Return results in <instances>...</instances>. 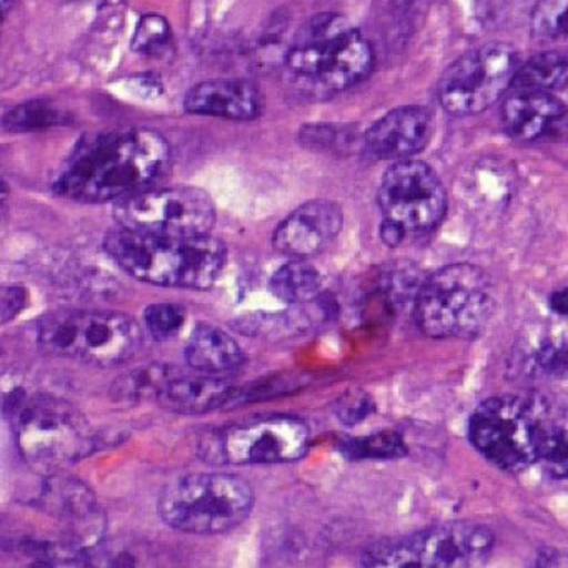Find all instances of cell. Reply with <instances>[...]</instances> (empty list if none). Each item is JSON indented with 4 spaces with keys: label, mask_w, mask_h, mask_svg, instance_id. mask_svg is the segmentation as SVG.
Masks as SVG:
<instances>
[{
    "label": "cell",
    "mask_w": 568,
    "mask_h": 568,
    "mask_svg": "<svg viewBox=\"0 0 568 568\" xmlns=\"http://www.w3.org/2000/svg\"><path fill=\"white\" fill-rule=\"evenodd\" d=\"M171 165V145L149 129L109 132L72 155L54 191L78 202L121 201L151 187Z\"/></svg>",
    "instance_id": "cell-1"
},
{
    "label": "cell",
    "mask_w": 568,
    "mask_h": 568,
    "mask_svg": "<svg viewBox=\"0 0 568 568\" xmlns=\"http://www.w3.org/2000/svg\"><path fill=\"white\" fill-rule=\"evenodd\" d=\"M104 247L122 271L164 287L209 288L227 261L224 244L211 234L159 237L121 229L105 237Z\"/></svg>",
    "instance_id": "cell-2"
},
{
    "label": "cell",
    "mask_w": 568,
    "mask_h": 568,
    "mask_svg": "<svg viewBox=\"0 0 568 568\" xmlns=\"http://www.w3.org/2000/svg\"><path fill=\"white\" fill-rule=\"evenodd\" d=\"M371 42L337 14L312 18L285 55L292 81L315 95H334L364 81L374 68Z\"/></svg>",
    "instance_id": "cell-3"
},
{
    "label": "cell",
    "mask_w": 568,
    "mask_h": 568,
    "mask_svg": "<svg viewBox=\"0 0 568 568\" xmlns=\"http://www.w3.org/2000/svg\"><path fill=\"white\" fill-rule=\"evenodd\" d=\"M19 450L45 474H58L94 452V430L69 402L48 395H16L8 400Z\"/></svg>",
    "instance_id": "cell-4"
},
{
    "label": "cell",
    "mask_w": 568,
    "mask_h": 568,
    "mask_svg": "<svg viewBox=\"0 0 568 568\" xmlns=\"http://www.w3.org/2000/svg\"><path fill=\"white\" fill-rule=\"evenodd\" d=\"M39 347L92 367H118L138 354L142 332L129 315L109 311L52 312L38 322Z\"/></svg>",
    "instance_id": "cell-5"
},
{
    "label": "cell",
    "mask_w": 568,
    "mask_h": 568,
    "mask_svg": "<svg viewBox=\"0 0 568 568\" xmlns=\"http://www.w3.org/2000/svg\"><path fill=\"white\" fill-rule=\"evenodd\" d=\"M490 277L470 264H454L432 274L418 291L415 322L428 337L470 338L494 314Z\"/></svg>",
    "instance_id": "cell-6"
},
{
    "label": "cell",
    "mask_w": 568,
    "mask_h": 568,
    "mask_svg": "<svg viewBox=\"0 0 568 568\" xmlns=\"http://www.w3.org/2000/svg\"><path fill=\"white\" fill-rule=\"evenodd\" d=\"M254 490L232 474H192L162 490L159 515L169 527L185 534H224L247 520Z\"/></svg>",
    "instance_id": "cell-7"
},
{
    "label": "cell",
    "mask_w": 568,
    "mask_h": 568,
    "mask_svg": "<svg viewBox=\"0 0 568 568\" xmlns=\"http://www.w3.org/2000/svg\"><path fill=\"white\" fill-rule=\"evenodd\" d=\"M494 545L485 525L454 521L372 544L361 561L371 568H474L487 564Z\"/></svg>",
    "instance_id": "cell-8"
},
{
    "label": "cell",
    "mask_w": 568,
    "mask_h": 568,
    "mask_svg": "<svg viewBox=\"0 0 568 568\" xmlns=\"http://www.w3.org/2000/svg\"><path fill=\"white\" fill-rule=\"evenodd\" d=\"M541 415L521 397L500 395L481 402L470 417L474 447L501 470L520 471L538 460Z\"/></svg>",
    "instance_id": "cell-9"
},
{
    "label": "cell",
    "mask_w": 568,
    "mask_h": 568,
    "mask_svg": "<svg viewBox=\"0 0 568 568\" xmlns=\"http://www.w3.org/2000/svg\"><path fill=\"white\" fill-rule=\"evenodd\" d=\"M520 65L518 52L501 42L481 45L458 58L438 82L442 108L452 115L480 114L510 89Z\"/></svg>",
    "instance_id": "cell-10"
},
{
    "label": "cell",
    "mask_w": 568,
    "mask_h": 568,
    "mask_svg": "<svg viewBox=\"0 0 568 568\" xmlns=\"http://www.w3.org/2000/svg\"><path fill=\"white\" fill-rule=\"evenodd\" d=\"M114 217L125 231L159 237H195L211 234L215 207L201 189H145L121 199Z\"/></svg>",
    "instance_id": "cell-11"
},
{
    "label": "cell",
    "mask_w": 568,
    "mask_h": 568,
    "mask_svg": "<svg viewBox=\"0 0 568 568\" xmlns=\"http://www.w3.org/2000/svg\"><path fill=\"white\" fill-rule=\"evenodd\" d=\"M307 445L304 422L278 415L212 432L202 438L199 452L211 464H281L301 458Z\"/></svg>",
    "instance_id": "cell-12"
},
{
    "label": "cell",
    "mask_w": 568,
    "mask_h": 568,
    "mask_svg": "<svg viewBox=\"0 0 568 568\" xmlns=\"http://www.w3.org/2000/svg\"><path fill=\"white\" fill-rule=\"evenodd\" d=\"M377 199L385 219L407 232L432 231L447 212V192L434 169L410 159L395 162L385 172Z\"/></svg>",
    "instance_id": "cell-13"
},
{
    "label": "cell",
    "mask_w": 568,
    "mask_h": 568,
    "mask_svg": "<svg viewBox=\"0 0 568 568\" xmlns=\"http://www.w3.org/2000/svg\"><path fill=\"white\" fill-rule=\"evenodd\" d=\"M41 495L42 508L64 527L69 541L85 548L98 544L104 531V515L98 498L74 478L51 474Z\"/></svg>",
    "instance_id": "cell-14"
},
{
    "label": "cell",
    "mask_w": 568,
    "mask_h": 568,
    "mask_svg": "<svg viewBox=\"0 0 568 568\" xmlns=\"http://www.w3.org/2000/svg\"><path fill=\"white\" fill-rule=\"evenodd\" d=\"M344 214L335 202L312 201L292 212L274 234V247L288 258H308L324 252L341 234Z\"/></svg>",
    "instance_id": "cell-15"
},
{
    "label": "cell",
    "mask_w": 568,
    "mask_h": 568,
    "mask_svg": "<svg viewBox=\"0 0 568 568\" xmlns=\"http://www.w3.org/2000/svg\"><path fill=\"white\" fill-rule=\"evenodd\" d=\"M432 118L424 108H398L378 119L364 135V151L375 161H407L430 141Z\"/></svg>",
    "instance_id": "cell-16"
},
{
    "label": "cell",
    "mask_w": 568,
    "mask_h": 568,
    "mask_svg": "<svg viewBox=\"0 0 568 568\" xmlns=\"http://www.w3.org/2000/svg\"><path fill=\"white\" fill-rule=\"evenodd\" d=\"M191 114L229 121H252L262 112V95L254 84L239 79L202 82L185 95Z\"/></svg>",
    "instance_id": "cell-17"
},
{
    "label": "cell",
    "mask_w": 568,
    "mask_h": 568,
    "mask_svg": "<svg viewBox=\"0 0 568 568\" xmlns=\"http://www.w3.org/2000/svg\"><path fill=\"white\" fill-rule=\"evenodd\" d=\"M565 121V104L551 92L515 91L505 99L501 122L511 138L535 141Z\"/></svg>",
    "instance_id": "cell-18"
},
{
    "label": "cell",
    "mask_w": 568,
    "mask_h": 568,
    "mask_svg": "<svg viewBox=\"0 0 568 568\" xmlns=\"http://www.w3.org/2000/svg\"><path fill=\"white\" fill-rule=\"evenodd\" d=\"M242 397V388L214 377H182L172 375L158 394L164 407L179 414H205L217 408L235 405Z\"/></svg>",
    "instance_id": "cell-19"
},
{
    "label": "cell",
    "mask_w": 568,
    "mask_h": 568,
    "mask_svg": "<svg viewBox=\"0 0 568 568\" xmlns=\"http://www.w3.org/2000/svg\"><path fill=\"white\" fill-rule=\"evenodd\" d=\"M189 365L202 374H227L245 364L241 345L214 325H199L185 348Z\"/></svg>",
    "instance_id": "cell-20"
},
{
    "label": "cell",
    "mask_w": 568,
    "mask_h": 568,
    "mask_svg": "<svg viewBox=\"0 0 568 568\" xmlns=\"http://www.w3.org/2000/svg\"><path fill=\"white\" fill-rule=\"evenodd\" d=\"M567 78V58L560 52L547 51L518 65L510 89L524 92H554L565 89Z\"/></svg>",
    "instance_id": "cell-21"
},
{
    "label": "cell",
    "mask_w": 568,
    "mask_h": 568,
    "mask_svg": "<svg viewBox=\"0 0 568 568\" xmlns=\"http://www.w3.org/2000/svg\"><path fill=\"white\" fill-rule=\"evenodd\" d=\"M321 287V274L304 258H292L271 278L272 294L285 304H308L317 298Z\"/></svg>",
    "instance_id": "cell-22"
},
{
    "label": "cell",
    "mask_w": 568,
    "mask_h": 568,
    "mask_svg": "<svg viewBox=\"0 0 568 568\" xmlns=\"http://www.w3.org/2000/svg\"><path fill=\"white\" fill-rule=\"evenodd\" d=\"M68 122V115L59 111L54 104L48 101L26 102L19 108L12 109L4 118V128L11 132H32L42 129L58 128Z\"/></svg>",
    "instance_id": "cell-23"
},
{
    "label": "cell",
    "mask_w": 568,
    "mask_h": 568,
    "mask_svg": "<svg viewBox=\"0 0 568 568\" xmlns=\"http://www.w3.org/2000/svg\"><path fill=\"white\" fill-rule=\"evenodd\" d=\"M171 377L172 374L168 367H161V365L138 368V371L119 378L112 394L118 400L124 402L142 400L152 395L158 397L159 392Z\"/></svg>",
    "instance_id": "cell-24"
},
{
    "label": "cell",
    "mask_w": 568,
    "mask_h": 568,
    "mask_svg": "<svg viewBox=\"0 0 568 568\" xmlns=\"http://www.w3.org/2000/svg\"><path fill=\"white\" fill-rule=\"evenodd\" d=\"M567 4L568 0H538L530 18L534 39L538 42H557L567 36Z\"/></svg>",
    "instance_id": "cell-25"
},
{
    "label": "cell",
    "mask_w": 568,
    "mask_h": 568,
    "mask_svg": "<svg viewBox=\"0 0 568 568\" xmlns=\"http://www.w3.org/2000/svg\"><path fill=\"white\" fill-rule=\"evenodd\" d=\"M342 452L351 458H395L405 455L407 447L395 432H381L371 437L344 442Z\"/></svg>",
    "instance_id": "cell-26"
},
{
    "label": "cell",
    "mask_w": 568,
    "mask_h": 568,
    "mask_svg": "<svg viewBox=\"0 0 568 568\" xmlns=\"http://www.w3.org/2000/svg\"><path fill=\"white\" fill-rule=\"evenodd\" d=\"M171 26L162 16H144L135 29L132 48L135 52L144 55H159L171 45Z\"/></svg>",
    "instance_id": "cell-27"
},
{
    "label": "cell",
    "mask_w": 568,
    "mask_h": 568,
    "mask_svg": "<svg viewBox=\"0 0 568 568\" xmlns=\"http://www.w3.org/2000/svg\"><path fill=\"white\" fill-rule=\"evenodd\" d=\"M544 458L550 467L558 468L565 475L567 467V434L561 425L541 417L538 427V460Z\"/></svg>",
    "instance_id": "cell-28"
},
{
    "label": "cell",
    "mask_w": 568,
    "mask_h": 568,
    "mask_svg": "<svg viewBox=\"0 0 568 568\" xmlns=\"http://www.w3.org/2000/svg\"><path fill=\"white\" fill-rule=\"evenodd\" d=\"M185 312L181 305L155 304L145 311V324L155 341H169L184 327Z\"/></svg>",
    "instance_id": "cell-29"
},
{
    "label": "cell",
    "mask_w": 568,
    "mask_h": 568,
    "mask_svg": "<svg viewBox=\"0 0 568 568\" xmlns=\"http://www.w3.org/2000/svg\"><path fill=\"white\" fill-rule=\"evenodd\" d=\"M375 405L371 395L361 388H351L342 394L334 404V412L338 420L345 425H357L371 417Z\"/></svg>",
    "instance_id": "cell-30"
},
{
    "label": "cell",
    "mask_w": 568,
    "mask_h": 568,
    "mask_svg": "<svg viewBox=\"0 0 568 568\" xmlns=\"http://www.w3.org/2000/svg\"><path fill=\"white\" fill-rule=\"evenodd\" d=\"M28 304V292L22 287H0V325L18 317Z\"/></svg>",
    "instance_id": "cell-31"
},
{
    "label": "cell",
    "mask_w": 568,
    "mask_h": 568,
    "mask_svg": "<svg viewBox=\"0 0 568 568\" xmlns=\"http://www.w3.org/2000/svg\"><path fill=\"white\" fill-rule=\"evenodd\" d=\"M405 235L407 231L390 219H385L384 224L381 225V239L388 247H398L404 242Z\"/></svg>",
    "instance_id": "cell-32"
},
{
    "label": "cell",
    "mask_w": 568,
    "mask_h": 568,
    "mask_svg": "<svg viewBox=\"0 0 568 568\" xmlns=\"http://www.w3.org/2000/svg\"><path fill=\"white\" fill-rule=\"evenodd\" d=\"M551 308L561 315L567 312V291L555 292L554 297H551Z\"/></svg>",
    "instance_id": "cell-33"
},
{
    "label": "cell",
    "mask_w": 568,
    "mask_h": 568,
    "mask_svg": "<svg viewBox=\"0 0 568 568\" xmlns=\"http://www.w3.org/2000/svg\"><path fill=\"white\" fill-rule=\"evenodd\" d=\"M9 195V185L4 179L0 178V202L4 201Z\"/></svg>",
    "instance_id": "cell-34"
},
{
    "label": "cell",
    "mask_w": 568,
    "mask_h": 568,
    "mask_svg": "<svg viewBox=\"0 0 568 568\" xmlns=\"http://www.w3.org/2000/svg\"><path fill=\"white\" fill-rule=\"evenodd\" d=\"M6 4H8V0H0V16L4 12Z\"/></svg>",
    "instance_id": "cell-35"
},
{
    "label": "cell",
    "mask_w": 568,
    "mask_h": 568,
    "mask_svg": "<svg viewBox=\"0 0 568 568\" xmlns=\"http://www.w3.org/2000/svg\"><path fill=\"white\" fill-rule=\"evenodd\" d=\"M78 2H82V0H78Z\"/></svg>",
    "instance_id": "cell-36"
}]
</instances>
